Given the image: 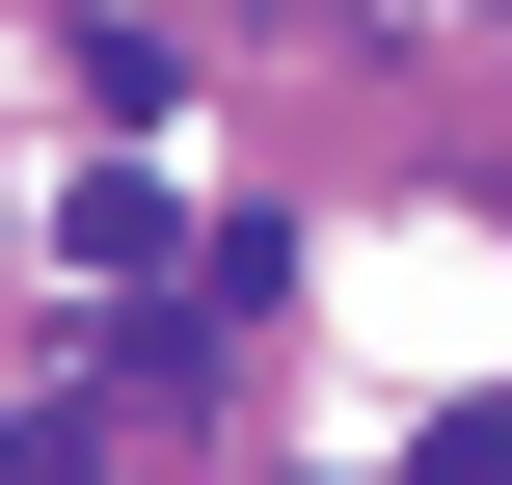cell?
I'll list each match as a JSON object with an SVG mask.
<instances>
[{
	"label": "cell",
	"instance_id": "6da1fadb",
	"mask_svg": "<svg viewBox=\"0 0 512 485\" xmlns=\"http://www.w3.org/2000/svg\"><path fill=\"white\" fill-rule=\"evenodd\" d=\"M54 243H81L108 297H135V270H189V216H162V162H108V189H54Z\"/></svg>",
	"mask_w": 512,
	"mask_h": 485
},
{
	"label": "cell",
	"instance_id": "7a4b0ae2",
	"mask_svg": "<svg viewBox=\"0 0 512 485\" xmlns=\"http://www.w3.org/2000/svg\"><path fill=\"white\" fill-rule=\"evenodd\" d=\"M432 485H512V405H486V432H432Z\"/></svg>",
	"mask_w": 512,
	"mask_h": 485
}]
</instances>
